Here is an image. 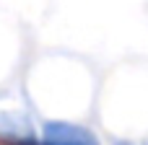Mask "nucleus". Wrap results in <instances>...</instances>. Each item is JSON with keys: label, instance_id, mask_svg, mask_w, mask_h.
<instances>
[{"label": "nucleus", "instance_id": "3", "mask_svg": "<svg viewBox=\"0 0 148 145\" xmlns=\"http://www.w3.org/2000/svg\"><path fill=\"white\" fill-rule=\"evenodd\" d=\"M146 145H148V140H146Z\"/></svg>", "mask_w": 148, "mask_h": 145}, {"label": "nucleus", "instance_id": "1", "mask_svg": "<svg viewBox=\"0 0 148 145\" xmlns=\"http://www.w3.org/2000/svg\"><path fill=\"white\" fill-rule=\"evenodd\" d=\"M42 145H99V138L70 122H47L42 130Z\"/></svg>", "mask_w": 148, "mask_h": 145}, {"label": "nucleus", "instance_id": "2", "mask_svg": "<svg viewBox=\"0 0 148 145\" xmlns=\"http://www.w3.org/2000/svg\"><path fill=\"white\" fill-rule=\"evenodd\" d=\"M0 135L10 140H31V125L21 114L0 112Z\"/></svg>", "mask_w": 148, "mask_h": 145}]
</instances>
